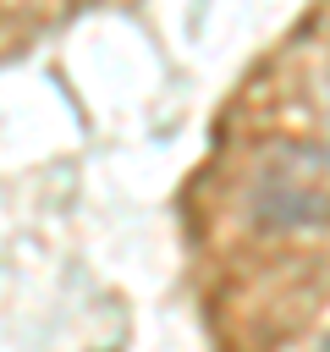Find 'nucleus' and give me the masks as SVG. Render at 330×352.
Instances as JSON below:
<instances>
[{
  "label": "nucleus",
  "mask_w": 330,
  "mask_h": 352,
  "mask_svg": "<svg viewBox=\"0 0 330 352\" xmlns=\"http://www.w3.org/2000/svg\"><path fill=\"white\" fill-rule=\"evenodd\" d=\"M324 352H330V346H324Z\"/></svg>",
  "instance_id": "obj_2"
},
{
  "label": "nucleus",
  "mask_w": 330,
  "mask_h": 352,
  "mask_svg": "<svg viewBox=\"0 0 330 352\" xmlns=\"http://www.w3.org/2000/svg\"><path fill=\"white\" fill-rule=\"evenodd\" d=\"M258 220H264V226H286V231H297V226H324V220H330V198H324V192H297V187H270V192L258 198Z\"/></svg>",
  "instance_id": "obj_1"
}]
</instances>
